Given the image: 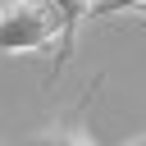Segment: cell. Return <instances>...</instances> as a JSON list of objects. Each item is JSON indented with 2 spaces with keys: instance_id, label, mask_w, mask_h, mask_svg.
Masks as SVG:
<instances>
[{
  "instance_id": "cell-1",
  "label": "cell",
  "mask_w": 146,
  "mask_h": 146,
  "mask_svg": "<svg viewBox=\"0 0 146 146\" xmlns=\"http://www.w3.org/2000/svg\"><path fill=\"white\" fill-rule=\"evenodd\" d=\"M64 36V14L55 0H5L0 5V50L5 55H32Z\"/></svg>"
},
{
  "instance_id": "cell-3",
  "label": "cell",
  "mask_w": 146,
  "mask_h": 146,
  "mask_svg": "<svg viewBox=\"0 0 146 146\" xmlns=\"http://www.w3.org/2000/svg\"><path fill=\"white\" fill-rule=\"evenodd\" d=\"M32 146H96L82 128H50L41 137H32Z\"/></svg>"
},
{
  "instance_id": "cell-2",
  "label": "cell",
  "mask_w": 146,
  "mask_h": 146,
  "mask_svg": "<svg viewBox=\"0 0 146 146\" xmlns=\"http://www.w3.org/2000/svg\"><path fill=\"white\" fill-rule=\"evenodd\" d=\"M91 5H96V0H55V9L64 14V36H59V55H55V64H64V59L73 55V36H78L82 18H91Z\"/></svg>"
},
{
  "instance_id": "cell-4",
  "label": "cell",
  "mask_w": 146,
  "mask_h": 146,
  "mask_svg": "<svg viewBox=\"0 0 146 146\" xmlns=\"http://www.w3.org/2000/svg\"><path fill=\"white\" fill-rule=\"evenodd\" d=\"M128 146H146V137H137V141H128Z\"/></svg>"
},
{
  "instance_id": "cell-5",
  "label": "cell",
  "mask_w": 146,
  "mask_h": 146,
  "mask_svg": "<svg viewBox=\"0 0 146 146\" xmlns=\"http://www.w3.org/2000/svg\"><path fill=\"white\" fill-rule=\"evenodd\" d=\"M132 14H146V5H141V9H132Z\"/></svg>"
}]
</instances>
